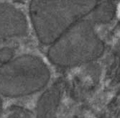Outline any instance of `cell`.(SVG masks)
I'll list each match as a JSON object with an SVG mask.
<instances>
[{
    "mask_svg": "<svg viewBox=\"0 0 120 118\" xmlns=\"http://www.w3.org/2000/svg\"><path fill=\"white\" fill-rule=\"evenodd\" d=\"M95 1H33L30 13L35 33L43 44L52 45L73 25L89 15Z\"/></svg>",
    "mask_w": 120,
    "mask_h": 118,
    "instance_id": "1",
    "label": "cell"
},
{
    "mask_svg": "<svg viewBox=\"0 0 120 118\" xmlns=\"http://www.w3.org/2000/svg\"><path fill=\"white\" fill-rule=\"evenodd\" d=\"M104 43L95 25L85 17L73 25L50 46L48 58L54 65L71 68L89 63L100 58Z\"/></svg>",
    "mask_w": 120,
    "mask_h": 118,
    "instance_id": "2",
    "label": "cell"
},
{
    "mask_svg": "<svg viewBox=\"0 0 120 118\" xmlns=\"http://www.w3.org/2000/svg\"><path fill=\"white\" fill-rule=\"evenodd\" d=\"M50 78V70L41 58L32 55L19 56L0 65V95H30L44 88Z\"/></svg>",
    "mask_w": 120,
    "mask_h": 118,
    "instance_id": "3",
    "label": "cell"
},
{
    "mask_svg": "<svg viewBox=\"0 0 120 118\" xmlns=\"http://www.w3.org/2000/svg\"><path fill=\"white\" fill-rule=\"evenodd\" d=\"M27 20L21 10L9 3L0 4V39L27 35Z\"/></svg>",
    "mask_w": 120,
    "mask_h": 118,
    "instance_id": "4",
    "label": "cell"
},
{
    "mask_svg": "<svg viewBox=\"0 0 120 118\" xmlns=\"http://www.w3.org/2000/svg\"><path fill=\"white\" fill-rule=\"evenodd\" d=\"M61 95L60 83H56L48 89L38 101L36 118H57Z\"/></svg>",
    "mask_w": 120,
    "mask_h": 118,
    "instance_id": "5",
    "label": "cell"
},
{
    "mask_svg": "<svg viewBox=\"0 0 120 118\" xmlns=\"http://www.w3.org/2000/svg\"><path fill=\"white\" fill-rule=\"evenodd\" d=\"M116 9V4L113 2H97L87 17L94 25L108 24L114 18Z\"/></svg>",
    "mask_w": 120,
    "mask_h": 118,
    "instance_id": "6",
    "label": "cell"
},
{
    "mask_svg": "<svg viewBox=\"0 0 120 118\" xmlns=\"http://www.w3.org/2000/svg\"><path fill=\"white\" fill-rule=\"evenodd\" d=\"M5 118H32L30 112L19 107H15L7 113Z\"/></svg>",
    "mask_w": 120,
    "mask_h": 118,
    "instance_id": "7",
    "label": "cell"
},
{
    "mask_svg": "<svg viewBox=\"0 0 120 118\" xmlns=\"http://www.w3.org/2000/svg\"><path fill=\"white\" fill-rule=\"evenodd\" d=\"M15 51L12 48L5 47L0 50V63L4 64L10 61L14 58Z\"/></svg>",
    "mask_w": 120,
    "mask_h": 118,
    "instance_id": "8",
    "label": "cell"
},
{
    "mask_svg": "<svg viewBox=\"0 0 120 118\" xmlns=\"http://www.w3.org/2000/svg\"><path fill=\"white\" fill-rule=\"evenodd\" d=\"M2 103L1 99H0V116L2 114Z\"/></svg>",
    "mask_w": 120,
    "mask_h": 118,
    "instance_id": "9",
    "label": "cell"
},
{
    "mask_svg": "<svg viewBox=\"0 0 120 118\" xmlns=\"http://www.w3.org/2000/svg\"><path fill=\"white\" fill-rule=\"evenodd\" d=\"M116 118H120V110L119 111V112L117 113V114H116Z\"/></svg>",
    "mask_w": 120,
    "mask_h": 118,
    "instance_id": "10",
    "label": "cell"
},
{
    "mask_svg": "<svg viewBox=\"0 0 120 118\" xmlns=\"http://www.w3.org/2000/svg\"><path fill=\"white\" fill-rule=\"evenodd\" d=\"M1 40H2V39H0V43H1Z\"/></svg>",
    "mask_w": 120,
    "mask_h": 118,
    "instance_id": "11",
    "label": "cell"
}]
</instances>
